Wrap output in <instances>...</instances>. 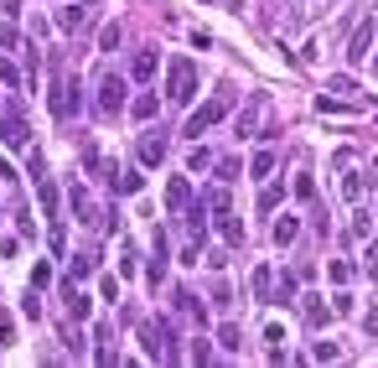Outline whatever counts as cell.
Listing matches in <instances>:
<instances>
[{"instance_id":"obj_28","label":"cell","mask_w":378,"mask_h":368,"mask_svg":"<svg viewBox=\"0 0 378 368\" xmlns=\"http://www.w3.org/2000/svg\"><path fill=\"white\" fill-rule=\"evenodd\" d=\"M207 208H218V213H223V208H228V187H213V192H207Z\"/></svg>"},{"instance_id":"obj_15","label":"cell","mask_w":378,"mask_h":368,"mask_svg":"<svg viewBox=\"0 0 378 368\" xmlns=\"http://www.w3.org/2000/svg\"><path fill=\"white\" fill-rule=\"evenodd\" d=\"M130 73H135V78H151V73H155V52H135Z\"/></svg>"},{"instance_id":"obj_8","label":"cell","mask_w":378,"mask_h":368,"mask_svg":"<svg viewBox=\"0 0 378 368\" xmlns=\"http://www.w3.org/2000/svg\"><path fill=\"white\" fill-rule=\"evenodd\" d=\"M161 156H166V135H145V140H140V161H145V167H161Z\"/></svg>"},{"instance_id":"obj_27","label":"cell","mask_w":378,"mask_h":368,"mask_svg":"<svg viewBox=\"0 0 378 368\" xmlns=\"http://www.w3.org/2000/svg\"><path fill=\"white\" fill-rule=\"evenodd\" d=\"M207 358H213V347H207V337H197L192 343V363H207Z\"/></svg>"},{"instance_id":"obj_36","label":"cell","mask_w":378,"mask_h":368,"mask_svg":"<svg viewBox=\"0 0 378 368\" xmlns=\"http://www.w3.org/2000/svg\"><path fill=\"white\" fill-rule=\"evenodd\" d=\"M373 73H378V58H373Z\"/></svg>"},{"instance_id":"obj_34","label":"cell","mask_w":378,"mask_h":368,"mask_svg":"<svg viewBox=\"0 0 378 368\" xmlns=\"http://www.w3.org/2000/svg\"><path fill=\"white\" fill-rule=\"evenodd\" d=\"M0 84H11V88H16V84H21V73H16L11 62H0Z\"/></svg>"},{"instance_id":"obj_7","label":"cell","mask_w":378,"mask_h":368,"mask_svg":"<svg viewBox=\"0 0 378 368\" xmlns=\"http://www.w3.org/2000/svg\"><path fill=\"white\" fill-rule=\"evenodd\" d=\"M0 140L11 145V151H21V145H26V125H21L16 109H0Z\"/></svg>"},{"instance_id":"obj_17","label":"cell","mask_w":378,"mask_h":368,"mask_svg":"<svg viewBox=\"0 0 378 368\" xmlns=\"http://www.w3.org/2000/svg\"><path fill=\"white\" fill-rule=\"evenodd\" d=\"M99 47H104V52H114V47H119V21H109L104 32H99Z\"/></svg>"},{"instance_id":"obj_25","label":"cell","mask_w":378,"mask_h":368,"mask_svg":"<svg viewBox=\"0 0 378 368\" xmlns=\"http://www.w3.org/2000/svg\"><path fill=\"white\" fill-rule=\"evenodd\" d=\"M187 167H192V171H207V167H213V156H207V151H192Z\"/></svg>"},{"instance_id":"obj_1","label":"cell","mask_w":378,"mask_h":368,"mask_svg":"<svg viewBox=\"0 0 378 368\" xmlns=\"http://www.w3.org/2000/svg\"><path fill=\"white\" fill-rule=\"evenodd\" d=\"M166 94H171V104H187L197 94V68L187 58H171V84H166Z\"/></svg>"},{"instance_id":"obj_33","label":"cell","mask_w":378,"mask_h":368,"mask_svg":"<svg viewBox=\"0 0 378 368\" xmlns=\"http://www.w3.org/2000/svg\"><path fill=\"white\" fill-rule=\"evenodd\" d=\"M363 332H368V337H378V306H368V317H363Z\"/></svg>"},{"instance_id":"obj_2","label":"cell","mask_w":378,"mask_h":368,"mask_svg":"<svg viewBox=\"0 0 378 368\" xmlns=\"http://www.w3.org/2000/svg\"><path fill=\"white\" fill-rule=\"evenodd\" d=\"M140 337H145V358H161V363L177 358V347H171V327H166V321H145Z\"/></svg>"},{"instance_id":"obj_18","label":"cell","mask_w":378,"mask_h":368,"mask_svg":"<svg viewBox=\"0 0 378 368\" xmlns=\"http://www.w3.org/2000/svg\"><path fill=\"white\" fill-rule=\"evenodd\" d=\"M218 228H223V238H228V244H244V223H238V218H223Z\"/></svg>"},{"instance_id":"obj_24","label":"cell","mask_w":378,"mask_h":368,"mask_svg":"<svg viewBox=\"0 0 378 368\" xmlns=\"http://www.w3.org/2000/svg\"><path fill=\"white\" fill-rule=\"evenodd\" d=\"M342 197H347V202L363 197V177H347V182H342Z\"/></svg>"},{"instance_id":"obj_29","label":"cell","mask_w":378,"mask_h":368,"mask_svg":"<svg viewBox=\"0 0 378 368\" xmlns=\"http://www.w3.org/2000/svg\"><path fill=\"white\" fill-rule=\"evenodd\" d=\"M280 192H285V187H264V192H260V208H264V213H270L275 202H280Z\"/></svg>"},{"instance_id":"obj_13","label":"cell","mask_w":378,"mask_h":368,"mask_svg":"<svg viewBox=\"0 0 378 368\" xmlns=\"http://www.w3.org/2000/svg\"><path fill=\"white\" fill-rule=\"evenodd\" d=\"M296 238H301L296 218H280V223H275V244H280V249H285V244H296Z\"/></svg>"},{"instance_id":"obj_11","label":"cell","mask_w":378,"mask_h":368,"mask_svg":"<svg viewBox=\"0 0 378 368\" xmlns=\"http://www.w3.org/2000/svg\"><path fill=\"white\" fill-rule=\"evenodd\" d=\"M88 311H94V301H88L78 285H73V291H68V317H73V321H88Z\"/></svg>"},{"instance_id":"obj_20","label":"cell","mask_w":378,"mask_h":368,"mask_svg":"<svg viewBox=\"0 0 378 368\" xmlns=\"http://www.w3.org/2000/svg\"><path fill=\"white\" fill-rule=\"evenodd\" d=\"M306 321H311V327H321V321H327V306H321L316 296H306Z\"/></svg>"},{"instance_id":"obj_3","label":"cell","mask_w":378,"mask_h":368,"mask_svg":"<svg viewBox=\"0 0 378 368\" xmlns=\"http://www.w3.org/2000/svg\"><path fill=\"white\" fill-rule=\"evenodd\" d=\"M373 36H378V26H373V16H368V21L353 32V42H347V62H353V68H363V62H368V52H373Z\"/></svg>"},{"instance_id":"obj_31","label":"cell","mask_w":378,"mask_h":368,"mask_svg":"<svg viewBox=\"0 0 378 368\" xmlns=\"http://www.w3.org/2000/svg\"><path fill=\"white\" fill-rule=\"evenodd\" d=\"M296 197H316V182H311V177H296Z\"/></svg>"},{"instance_id":"obj_12","label":"cell","mask_w":378,"mask_h":368,"mask_svg":"<svg viewBox=\"0 0 378 368\" xmlns=\"http://www.w3.org/2000/svg\"><path fill=\"white\" fill-rule=\"evenodd\" d=\"M234 130H238V135H254V130H260V99H254V104L234 119Z\"/></svg>"},{"instance_id":"obj_26","label":"cell","mask_w":378,"mask_h":368,"mask_svg":"<svg viewBox=\"0 0 378 368\" xmlns=\"http://www.w3.org/2000/svg\"><path fill=\"white\" fill-rule=\"evenodd\" d=\"M331 311H337V317H353V296H347V291H337V301H331Z\"/></svg>"},{"instance_id":"obj_32","label":"cell","mask_w":378,"mask_h":368,"mask_svg":"<svg viewBox=\"0 0 378 368\" xmlns=\"http://www.w3.org/2000/svg\"><path fill=\"white\" fill-rule=\"evenodd\" d=\"M311 358H316V363H331V358H337V347H331V343H316V353H311Z\"/></svg>"},{"instance_id":"obj_22","label":"cell","mask_w":378,"mask_h":368,"mask_svg":"<svg viewBox=\"0 0 378 368\" xmlns=\"http://www.w3.org/2000/svg\"><path fill=\"white\" fill-rule=\"evenodd\" d=\"M270 171H275V151H260L254 156V177H270Z\"/></svg>"},{"instance_id":"obj_35","label":"cell","mask_w":378,"mask_h":368,"mask_svg":"<svg viewBox=\"0 0 378 368\" xmlns=\"http://www.w3.org/2000/svg\"><path fill=\"white\" fill-rule=\"evenodd\" d=\"M368 275L378 280V244H368Z\"/></svg>"},{"instance_id":"obj_21","label":"cell","mask_w":378,"mask_h":368,"mask_svg":"<svg viewBox=\"0 0 378 368\" xmlns=\"http://www.w3.org/2000/svg\"><path fill=\"white\" fill-rule=\"evenodd\" d=\"M327 275H331V280H337V285H347V280H353V265H342V260H331V265H327Z\"/></svg>"},{"instance_id":"obj_16","label":"cell","mask_w":378,"mask_h":368,"mask_svg":"<svg viewBox=\"0 0 378 368\" xmlns=\"http://www.w3.org/2000/svg\"><path fill=\"white\" fill-rule=\"evenodd\" d=\"M155 109H161V104H155V94H140V99L130 104V114H135V119H151Z\"/></svg>"},{"instance_id":"obj_10","label":"cell","mask_w":378,"mask_h":368,"mask_svg":"<svg viewBox=\"0 0 378 368\" xmlns=\"http://www.w3.org/2000/svg\"><path fill=\"white\" fill-rule=\"evenodd\" d=\"M187 202H192V187H187V182H171V187H166V208H171V213H181V208H187Z\"/></svg>"},{"instance_id":"obj_9","label":"cell","mask_w":378,"mask_h":368,"mask_svg":"<svg viewBox=\"0 0 378 368\" xmlns=\"http://www.w3.org/2000/svg\"><path fill=\"white\" fill-rule=\"evenodd\" d=\"M83 21H88L83 5H62V11H58V32H83Z\"/></svg>"},{"instance_id":"obj_23","label":"cell","mask_w":378,"mask_h":368,"mask_svg":"<svg viewBox=\"0 0 378 368\" xmlns=\"http://www.w3.org/2000/svg\"><path fill=\"white\" fill-rule=\"evenodd\" d=\"M218 343H223V347H228V353H234V347H244V343H238V327H234V321H228L223 332H218Z\"/></svg>"},{"instance_id":"obj_4","label":"cell","mask_w":378,"mask_h":368,"mask_svg":"<svg viewBox=\"0 0 378 368\" xmlns=\"http://www.w3.org/2000/svg\"><path fill=\"white\" fill-rule=\"evenodd\" d=\"M125 94H130V88H125V78H119V73H104V84H99V109H104V114H119Z\"/></svg>"},{"instance_id":"obj_5","label":"cell","mask_w":378,"mask_h":368,"mask_svg":"<svg viewBox=\"0 0 378 368\" xmlns=\"http://www.w3.org/2000/svg\"><path fill=\"white\" fill-rule=\"evenodd\" d=\"M223 114H228V99H213V104H202L197 114L187 119V135H192V140H197V135L207 130V125H218V119H223Z\"/></svg>"},{"instance_id":"obj_14","label":"cell","mask_w":378,"mask_h":368,"mask_svg":"<svg viewBox=\"0 0 378 368\" xmlns=\"http://www.w3.org/2000/svg\"><path fill=\"white\" fill-rule=\"evenodd\" d=\"M88 275H94V254H78V260H73V275H68V285L88 280Z\"/></svg>"},{"instance_id":"obj_30","label":"cell","mask_w":378,"mask_h":368,"mask_svg":"<svg viewBox=\"0 0 378 368\" xmlns=\"http://www.w3.org/2000/svg\"><path fill=\"white\" fill-rule=\"evenodd\" d=\"M254 296H270V270H254Z\"/></svg>"},{"instance_id":"obj_6","label":"cell","mask_w":378,"mask_h":368,"mask_svg":"<svg viewBox=\"0 0 378 368\" xmlns=\"http://www.w3.org/2000/svg\"><path fill=\"white\" fill-rule=\"evenodd\" d=\"M104 182L119 192V197H135V192L145 187V177H140V171H119V167H104Z\"/></svg>"},{"instance_id":"obj_19","label":"cell","mask_w":378,"mask_h":368,"mask_svg":"<svg viewBox=\"0 0 378 368\" xmlns=\"http://www.w3.org/2000/svg\"><path fill=\"white\" fill-rule=\"evenodd\" d=\"M32 285H36V291H42V285H52V265H47V260L32 265Z\"/></svg>"}]
</instances>
